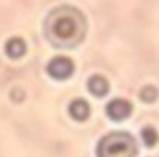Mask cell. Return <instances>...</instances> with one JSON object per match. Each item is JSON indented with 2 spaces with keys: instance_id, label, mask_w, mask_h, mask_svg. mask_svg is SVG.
Instances as JSON below:
<instances>
[{
  "instance_id": "7a4b0ae2",
  "label": "cell",
  "mask_w": 159,
  "mask_h": 157,
  "mask_svg": "<svg viewBox=\"0 0 159 157\" xmlns=\"http://www.w3.org/2000/svg\"><path fill=\"white\" fill-rule=\"evenodd\" d=\"M98 157H135L137 155V143L131 133L125 131H111L106 137L99 139L96 147Z\"/></svg>"
},
{
  "instance_id": "8992f818",
  "label": "cell",
  "mask_w": 159,
  "mask_h": 157,
  "mask_svg": "<svg viewBox=\"0 0 159 157\" xmlns=\"http://www.w3.org/2000/svg\"><path fill=\"white\" fill-rule=\"evenodd\" d=\"M68 111H70V115H72L76 121H86L88 117H89V105H88L86 100H82V97L70 101Z\"/></svg>"
},
{
  "instance_id": "3957f363",
  "label": "cell",
  "mask_w": 159,
  "mask_h": 157,
  "mask_svg": "<svg viewBox=\"0 0 159 157\" xmlns=\"http://www.w3.org/2000/svg\"><path fill=\"white\" fill-rule=\"evenodd\" d=\"M46 72L54 80H66V78H70L74 74V62L66 56H56L48 62Z\"/></svg>"
},
{
  "instance_id": "ba28073f",
  "label": "cell",
  "mask_w": 159,
  "mask_h": 157,
  "mask_svg": "<svg viewBox=\"0 0 159 157\" xmlns=\"http://www.w3.org/2000/svg\"><path fill=\"white\" fill-rule=\"evenodd\" d=\"M141 139H143V143H145L147 147H153V145L159 141L157 129H155V127H151V125L143 127V129H141Z\"/></svg>"
},
{
  "instance_id": "277c9868",
  "label": "cell",
  "mask_w": 159,
  "mask_h": 157,
  "mask_svg": "<svg viewBox=\"0 0 159 157\" xmlns=\"http://www.w3.org/2000/svg\"><path fill=\"white\" fill-rule=\"evenodd\" d=\"M131 111H133L131 101H129V100H123V97H116V100H111L107 104V107H106L107 117H109V119H113V121L127 119V117L131 115Z\"/></svg>"
},
{
  "instance_id": "6da1fadb",
  "label": "cell",
  "mask_w": 159,
  "mask_h": 157,
  "mask_svg": "<svg viewBox=\"0 0 159 157\" xmlns=\"http://www.w3.org/2000/svg\"><path fill=\"white\" fill-rule=\"evenodd\" d=\"M46 38L52 46L72 50L86 38V16L74 6H58L48 14L46 24Z\"/></svg>"
},
{
  "instance_id": "5b68a950",
  "label": "cell",
  "mask_w": 159,
  "mask_h": 157,
  "mask_svg": "<svg viewBox=\"0 0 159 157\" xmlns=\"http://www.w3.org/2000/svg\"><path fill=\"white\" fill-rule=\"evenodd\" d=\"M88 90H89V94H93L96 97H103L109 92V82L103 76H99V74H96V76H89Z\"/></svg>"
},
{
  "instance_id": "52a82bcc",
  "label": "cell",
  "mask_w": 159,
  "mask_h": 157,
  "mask_svg": "<svg viewBox=\"0 0 159 157\" xmlns=\"http://www.w3.org/2000/svg\"><path fill=\"white\" fill-rule=\"evenodd\" d=\"M4 50H6L8 58L18 60V58H22L24 54H26V42H24L22 38H10L6 42V46H4Z\"/></svg>"
},
{
  "instance_id": "9c48e42d",
  "label": "cell",
  "mask_w": 159,
  "mask_h": 157,
  "mask_svg": "<svg viewBox=\"0 0 159 157\" xmlns=\"http://www.w3.org/2000/svg\"><path fill=\"white\" fill-rule=\"evenodd\" d=\"M139 96H141L143 101H155V100H157V90H155L153 86H145V87L141 90V94H139Z\"/></svg>"
}]
</instances>
